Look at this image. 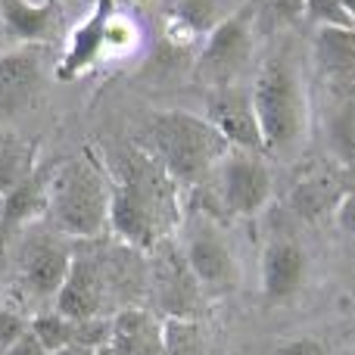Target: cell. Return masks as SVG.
I'll list each match as a JSON object with an SVG mask.
<instances>
[{
    "instance_id": "obj_1",
    "label": "cell",
    "mask_w": 355,
    "mask_h": 355,
    "mask_svg": "<svg viewBox=\"0 0 355 355\" xmlns=\"http://www.w3.org/2000/svg\"><path fill=\"white\" fill-rule=\"evenodd\" d=\"M175 215V181L147 153L131 150L122 178L110 184V225L125 243L153 250Z\"/></svg>"
},
{
    "instance_id": "obj_2",
    "label": "cell",
    "mask_w": 355,
    "mask_h": 355,
    "mask_svg": "<svg viewBox=\"0 0 355 355\" xmlns=\"http://www.w3.org/2000/svg\"><path fill=\"white\" fill-rule=\"evenodd\" d=\"M147 153L175 184H200L227 156L231 144L206 116L184 110L156 112L147 125Z\"/></svg>"
},
{
    "instance_id": "obj_3",
    "label": "cell",
    "mask_w": 355,
    "mask_h": 355,
    "mask_svg": "<svg viewBox=\"0 0 355 355\" xmlns=\"http://www.w3.org/2000/svg\"><path fill=\"white\" fill-rule=\"evenodd\" d=\"M252 106L268 153L290 156L309 131V100L302 78L287 60H268L252 85Z\"/></svg>"
},
{
    "instance_id": "obj_4",
    "label": "cell",
    "mask_w": 355,
    "mask_h": 355,
    "mask_svg": "<svg viewBox=\"0 0 355 355\" xmlns=\"http://www.w3.org/2000/svg\"><path fill=\"white\" fill-rule=\"evenodd\" d=\"M50 225L66 237H97L110 225V184L94 162H66L47 184Z\"/></svg>"
},
{
    "instance_id": "obj_5",
    "label": "cell",
    "mask_w": 355,
    "mask_h": 355,
    "mask_svg": "<svg viewBox=\"0 0 355 355\" xmlns=\"http://www.w3.org/2000/svg\"><path fill=\"white\" fill-rule=\"evenodd\" d=\"M252 44H256V6L246 3L237 12L218 19L206 35V44L196 60V75L212 87L231 85V78L250 62Z\"/></svg>"
},
{
    "instance_id": "obj_6",
    "label": "cell",
    "mask_w": 355,
    "mask_h": 355,
    "mask_svg": "<svg viewBox=\"0 0 355 355\" xmlns=\"http://www.w3.org/2000/svg\"><path fill=\"white\" fill-rule=\"evenodd\" d=\"M221 202L231 215H256L271 196V168L250 150H227L218 162Z\"/></svg>"
},
{
    "instance_id": "obj_7",
    "label": "cell",
    "mask_w": 355,
    "mask_h": 355,
    "mask_svg": "<svg viewBox=\"0 0 355 355\" xmlns=\"http://www.w3.org/2000/svg\"><path fill=\"white\" fill-rule=\"evenodd\" d=\"M206 119L221 131L234 150H250V153H262V128L256 119V106H252V91L240 85H218L209 91L206 97Z\"/></svg>"
},
{
    "instance_id": "obj_8",
    "label": "cell",
    "mask_w": 355,
    "mask_h": 355,
    "mask_svg": "<svg viewBox=\"0 0 355 355\" xmlns=\"http://www.w3.org/2000/svg\"><path fill=\"white\" fill-rule=\"evenodd\" d=\"M184 259H187V268L196 277V284L209 293H231L237 284V262H234L231 246L206 221L190 227Z\"/></svg>"
},
{
    "instance_id": "obj_9",
    "label": "cell",
    "mask_w": 355,
    "mask_h": 355,
    "mask_svg": "<svg viewBox=\"0 0 355 355\" xmlns=\"http://www.w3.org/2000/svg\"><path fill=\"white\" fill-rule=\"evenodd\" d=\"M100 309H103V281L97 262L87 256H72L69 275L56 293V312L72 321H87L100 318Z\"/></svg>"
},
{
    "instance_id": "obj_10",
    "label": "cell",
    "mask_w": 355,
    "mask_h": 355,
    "mask_svg": "<svg viewBox=\"0 0 355 355\" xmlns=\"http://www.w3.org/2000/svg\"><path fill=\"white\" fill-rule=\"evenodd\" d=\"M312 53L337 94H355V28H315Z\"/></svg>"
},
{
    "instance_id": "obj_11",
    "label": "cell",
    "mask_w": 355,
    "mask_h": 355,
    "mask_svg": "<svg viewBox=\"0 0 355 355\" xmlns=\"http://www.w3.org/2000/svg\"><path fill=\"white\" fill-rule=\"evenodd\" d=\"M306 252L296 240H275L262 256V290L271 302H284L300 293L306 281Z\"/></svg>"
},
{
    "instance_id": "obj_12",
    "label": "cell",
    "mask_w": 355,
    "mask_h": 355,
    "mask_svg": "<svg viewBox=\"0 0 355 355\" xmlns=\"http://www.w3.org/2000/svg\"><path fill=\"white\" fill-rule=\"evenodd\" d=\"M72 252L53 240H35L22 252V281L35 296H56L69 275Z\"/></svg>"
},
{
    "instance_id": "obj_13",
    "label": "cell",
    "mask_w": 355,
    "mask_h": 355,
    "mask_svg": "<svg viewBox=\"0 0 355 355\" xmlns=\"http://www.w3.org/2000/svg\"><path fill=\"white\" fill-rule=\"evenodd\" d=\"M41 87V60L31 50H12L0 56V112H16Z\"/></svg>"
},
{
    "instance_id": "obj_14",
    "label": "cell",
    "mask_w": 355,
    "mask_h": 355,
    "mask_svg": "<svg viewBox=\"0 0 355 355\" xmlns=\"http://www.w3.org/2000/svg\"><path fill=\"white\" fill-rule=\"evenodd\" d=\"M112 25V0H97L94 3V12L87 22L78 25V31L72 35V44H69V53L62 60L60 75L62 78H72L81 69H87L94 60L100 56V50L106 47V35H110Z\"/></svg>"
},
{
    "instance_id": "obj_15",
    "label": "cell",
    "mask_w": 355,
    "mask_h": 355,
    "mask_svg": "<svg viewBox=\"0 0 355 355\" xmlns=\"http://www.w3.org/2000/svg\"><path fill=\"white\" fill-rule=\"evenodd\" d=\"M112 343L122 355H166L162 321L144 309H125L112 318Z\"/></svg>"
},
{
    "instance_id": "obj_16",
    "label": "cell",
    "mask_w": 355,
    "mask_h": 355,
    "mask_svg": "<svg viewBox=\"0 0 355 355\" xmlns=\"http://www.w3.org/2000/svg\"><path fill=\"white\" fill-rule=\"evenodd\" d=\"M343 187H340L337 181H334L331 175H306L300 178V181L293 184V190H290V206H293V212L300 215V218L306 221H318L324 218V215H337L340 202H343Z\"/></svg>"
},
{
    "instance_id": "obj_17",
    "label": "cell",
    "mask_w": 355,
    "mask_h": 355,
    "mask_svg": "<svg viewBox=\"0 0 355 355\" xmlns=\"http://www.w3.org/2000/svg\"><path fill=\"white\" fill-rule=\"evenodd\" d=\"M159 290H162V306L168 315L178 318H190L196 306V277L190 275L184 252H168V259L159 265Z\"/></svg>"
},
{
    "instance_id": "obj_18",
    "label": "cell",
    "mask_w": 355,
    "mask_h": 355,
    "mask_svg": "<svg viewBox=\"0 0 355 355\" xmlns=\"http://www.w3.org/2000/svg\"><path fill=\"white\" fill-rule=\"evenodd\" d=\"M47 184H50L47 175L31 172L28 178H22L12 190H6L3 193V218H0V225L16 227V225H22L25 218H31L37 209H47Z\"/></svg>"
},
{
    "instance_id": "obj_19",
    "label": "cell",
    "mask_w": 355,
    "mask_h": 355,
    "mask_svg": "<svg viewBox=\"0 0 355 355\" xmlns=\"http://www.w3.org/2000/svg\"><path fill=\"white\" fill-rule=\"evenodd\" d=\"M6 28L22 41H41L53 22V3H31V0H3Z\"/></svg>"
},
{
    "instance_id": "obj_20",
    "label": "cell",
    "mask_w": 355,
    "mask_h": 355,
    "mask_svg": "<svg viewBox=\"0 0 355 355\" xmlns=\"http://www.w3.org/2000/svg\"><path fill=\"white\" fill-rule=\"evenodd\" d=\"M327 147L343 166H355V100H343L324 122Z\"/></svg>"
},
{
    "instance_id": "obj_21",
    "label": "cell",
    "mask_w": 355,
    "mask_h": 355,
    "mask_svg": "<svg viewBox=\"0 0 355 355\" xmlns=\"http://www.w3.org/2000/svg\"><path fill=\"white\" fill-rule=\"evenodd\" d=\"M168 16L184 35H209L218 25V3L215 0H168Z\"/></svg>"
},
{
    "instance_id": "obj_22",
    "label": "cell",
    "mask_w": 355,
    "mask_h": 355,
    "mask_svg": "<svg viewBox=\"0 0 355 355\" xmlns=\"http://www.w3.org/2000/svg\"><path fill=\"white\" fill-rule=\"evenodd\" d=\"M162 349H166V355H202V340L196 321L166 315L162 318Z\"/></svg>"
},
{
    "instance_id": "obj_23",
    "label": "cell",
    "mask_w": 355,
    "mask_h": 355,
    "mask_svg": "<svg viewBox=\"0 0 355 355\" xmlns=\"http://www.w3.org/2000/svg\"><path fill=\"white\" fill-rule=\"evenodd\" d=\"M75 331H78V321L66 318V315H60V312L37 315V318L31 321V334L41 340L47 352H60V349L75 346Z\"/></svg>"
},
{
    "instance_id": "obj_24",
    "label": "cell",
    "mask_w": 355,
    "mask_h": 355,
    "mask_svg": "<svg viewBox=\"0 0 355 355\" xmlns=\"http://www.w3.org/2000/svg\"><path fill=\"white\" fill-rule=\"evenodd\" d=\"M28 150L19 144V137H0V193L12 190L22 178H28Z\"/></svg>"
},
{
    "instance_id": "obj_25",
    "label": "cell",
    "mask_w": 355,
    "mask_h": 355,
    "mask_svg": "<svg viewBox=\"0 0 355 355\" xmlns=\"http://www.w3.org/2000/svg\"><path fill=\"white\" fill-rule=\"evenodd\" d=\"M302 16L315 28H355V19L346 12L343 0H306Z\"/></svg>"
},
{
    "instance_id": "obj_26",
    "label": "cell",
    "mask_w": 355,
    "mask_h": 355,
    "mask_svg": "<svg viewBox=\"0 0 355 355\" xmlns=\"http://www.w3.org/2000/svg\"><path fill=\"white\" fill-rule=\"evenodd\" d=\"M28 331H31V321H25L22 315L12 312V309H0V352H6Z\"/></svg>"
},
{
    "instance_id": "obj_27",
    "label": "cell",
    "mask_w": 355,
    "mask_h": 355,
    "mask_svg": "<svg viewBox=\"0 0 355 355\" xmlns=\"http://www.w3.org/2000/svg\"><path fill=\"white\" fill-rule=\"evenodd\" d=\"M265 10L271 12L275 22H293L296 16H302L306 0H265Z\"/></svg>"
},
{
    "instance_id": "obj_28",
    "label": "cell",
    "mask_w": 355,
    "mask_h": 355,
    "mask_svg": "<svg viewBox=\"0 0 355 355\" xmlns=\"http://www.w3.org/2000/svg\"><path fill=\"white\" fill-rule=\"evenodd\" d=\"M277 355H331V352L315 337H296V340H290V343H284L281 349H277Z\"/></svg>"
},
{
    "instance_id": "obj_29",
    "label": "cell",
    "mask_w": 355,
    "mask_h": 355,
    "mask_svg": "<svg viewBox=\"0 0 355 355\" xmlns=\"http://www.w3.org/2000/svg\"><path fill=\"white\" fill-rule=\"evenodd\" d=\"M337 225L343 227V231L355 240V190H349V193L343 196V202H340V209H337Z\"/></svg>"
},
{
    "instance_id": "obj_30",
    "label": "cell",
    "mask_w": 355,
    "mask_h": 355,
    "mask_svg": "<svg viewBox=\"0 0 355 355\" xmlns=\"http://www.w3.org/2000/svg\"><path fill=\"white\" fill-rule=\"evenodd\" d=\"M3 355H50L47 349H44V343H41V340H37L35 337V334H25V337H19L16 340V343H12L10 346V349H6Z\"/></svg>"
},
{
    "instance_id": "obj_31",
    "label": "cell",
    "mask_w": 355,
    "mask_h": 355,
    "mask_svg": "<svg viewBox=\"0 0 355 355\" xmlns=\"http://www.w3.org/2000/svg\"><path fill=\"white\" fill-rule=\"evenodd\" d=\"M50 355H94V349H85V346H69V349L50 352Z\"/></svg>"
},
{
    "instance_id": "obj_32",
    "label": "cell",
    "mask_w": 355,
    "mask_h": 355,
    "mask_svg": "<svg viewBox=\"0 0 355 355\" xmlns=\"http://www.w3.org/2000/svg\"><path fill=\"white\" fill-rule=\"evenodd\" d=\"M94 355H122V352H119V349H116V343L110 340V343H103L100 349H94Z\"/></svg>"
},
{
    "instance_id": "obj_33",
    "label": "cell",
    "mask_w": 355,
    "mask_h": 355,
    "mask_svg": "<svg viewBox=\"0 0 355 355\" xmlns=\"http://www.w3.org/2000/svg\"><path fill=\"white\" fill-rule=\"evenodd\" d=\"M343 6H346V12L355 19V0H343Z\"/></svg>"
},
{
    "instance_id": "obj_34",
    "label": "cell",
    "mask_w": 355,
    "mask_h": 355,
    "mask_svg": "<svg viewBox=\"0 0 355 355\" xmlns=\"http://www.w3.org/2000/svg\"><path fill=\"white\" fill-rule=\"evenodd\" d=\"M0 218H3V193H0Z\"/></svg>"
}]
</instances>
